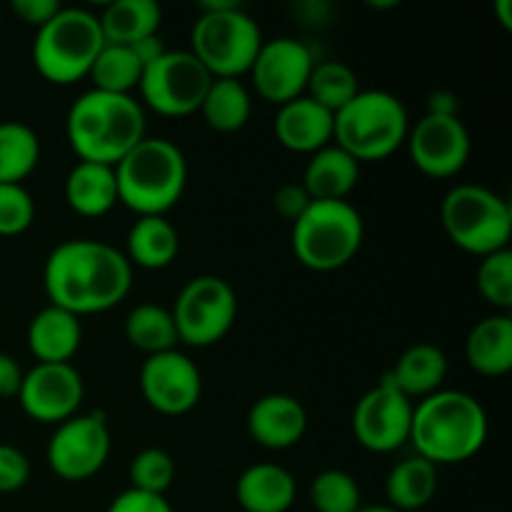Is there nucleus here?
I'll return each instance as SVG.
<instances>
[{
  "instance_id": "1a4fd4ad",
  "label": "nucleus",
  "mask_w": 512,
  "mask_h": 512,
  "mask_svg": "<svg viewBox=\"0 0 512 512\" xmlns=\"http://www.w3.org/2000/svg\"><path fill=\"white\" fill-rule=\"evenodd\" d=\"M445 235L470 255L485 258L510 248L512 210L508 200L485 185H455L440 205Z\"/></svg>"
},
{
  "instance_id": "a878e982",
  "label": "nucleus",
  "mask_w": 512,
  "mask_h": 512,
  "mask_svg": "<svg viewBox=\"0 0 512 512\" xmlns=\"http://www.w3.org/2000/svg\"><path fill=\"white\" fill-rule=\"evenodd\" d=\"M180 250L178 230L173 228L165 215H148L138 218L128 230L125 240V258L130 265L145 270H163L175 263Z\"/></svg>"
},
{
  "instance_id": "7ed1b4c3",
  "label": "nucleus",
  "mask_w": 512,
  "mask_h": 512,
  "mask_svg": "<svg viewBox=\"0 0 512 512\" xmlns=\"http://www.w3.org/2000/svg\"><path fill=\"white\" fill-rule=\"evenodd\" d=\"M65 135L80 163L115 168L145 138V108L135 95L90 88L70 105Z\"/></svg>"
},
{
  "instance_id": "b1692460",
  "label": "nucleus",
  "mask_w": 512,
  "mask_h": 512,
  "mask_svg": "<svg viewBox=\"0 0 512 512\" xmlns=\"http://www.w3.org/2000/svg\"><path fill=\"white\" fill-rule=\"evenodd\" d=\"M65 203L83 218H103L118 205L115 170L110 165L78 163L65 178Z\"/></svg>"
},
{
  "instance_id": "4be33fe9",
  "label": "nucleus",
  "mask_w": 512,
  "mask_h": 512,
  "mask_svg": "<svg viewBox=\"0 0 512 512\" xmlns=\"http://www.w3.org/2000/svg\"><path fill=\"white\" fill-rule=\"evenodd\" d=\"M465 360L475 373L500 378L512 370V318L495 313L478 320L465 338Z\"/></svg>"
},
{
  "instance_id": "2f4dec72",
  "label": "nucleus",
  "mask_w": 512,
  "mask_h": 512,
  "mask_svg": "<svg viewBox=\"0 0 512 512\" xmlns=\"http://www.w3.org/2000/svg\"><path fill=\"white\" fill-rule=\"evenodd\" d=\"M145 65L135 55L130 45H110L105 43L103 50L95 58L93 70L88 78H93L95 90L115 95H133L143 78Z\"/></svg>"
},
{
  "instance_id": "412c9836",
  "label": "nucleus",
  "mask_w": 512,
  "mask_h": 512,
  "mask_svg": "<svg viewBox=\"0 0 512 512\" xmlns=\"http://www.w3.org/2000/svg\"><path fill=\"white\" fill-rule=\"evenodd\" d=\"M83 343L78 315L48 305L28 325V348L38 363H70Z\"/></svg>"
},
{
  "instance_id": "c756f323",
  "label": "nucleus",
  "mask_w": 512,
  "mask_h": 512,
  "mask_svg": "<svg viewBox=\"0 0 512 512\" xmlns=\"http://www.w3.org/2000/svg\"><path fill=\"white\" fill-rule=\"evenodd\" d=\"M125 340L145 355L168 353L178 348V330H175L173 313L163 305L143 303L133 308L125 318Z\"/></svg>"
},
{
  "instance_id": "a211bd4d",
  "label": "nucleus",
  "mask_w": 512,
  "mask_h": 512,
  "mask_svg": "<svg viewBox=\"0 0 512 512\" xmlns=\"http://www.w3.org/2000/svg\"><path fill=\"white\" fill-rule=\"evenodd\" d=\"M245 425L260 448L288 450L303 440L308 430V413L293 395L270 393L250 405Z\"/></svg>"
},
{
  "instance_id": "dca6fc26",
  "label": "nucleus",
  "mask_w": 512,
  "mask_h": 512,
  "mask_svg": "<svg viewBox=\"0 0 512 512\" xmlns=\"http://www.w3.org/2000/svg\"><path fill=\"white\" fill-rule=\"evenodd\" d=\"M140 393L160 415H185L200 403L203 378L193 360L178 348L148 355L140 368Z\"/></svg>"
},
{
  "instance_id": "7c9ffc66",
  "label": "nucleus",
  "mask_w": 512,
  "mask_h": 512,
  "mask_svg": "<svg viewBox=\"0 0 512 512\" xmlns=\"http://www.w3.org/2000/svg\"><path fill=\"white\" fill-rule=\"evenodd\" d=\"M40 138L30 125L20 120L0 123V183H18L38 168Z\"/></svg>"
},
{
  "instance_id": "72a5a7b5",
  "label": "nucleus",
  "mask_w": 512,
  "mask_h": 512,
  "mask_svg": "<svg viewBox=\"0 0 512 512\" xmlns=\"http://www.w3.org/2000/svg\"><path fill=\"white\" fill-rule=\"evenodd\" d=\"M310 505L315 512H358L363 508V493L353 475L330 468L315 475L310 485Z\"/></svg>"
},
{
  "instance_id": "f8f14e48",
  "label": "nucleus",
  "mask_w": 512,
  "mask_h": 512,
  "mask_svg": "<svg viewBox=\"0 0 512 512\" xmlns=\"http://www.w3.org/2000/svg\"><path fill=\"white\" fill-rule=\"evenodd\" d=\"M110 448H113V440H110L105 415L85 413L55 425L45 458L60 480L83 483L103 470L110 458Z\"/></svg>"
},
{
  "instance_id": "c03bdc74",
  "label": "nucleus",
  "mask_w": 512,
  "mask_h": 512,
  "mask_svg": "<svg viewBox=\"0 0 512 512\" xmlns=\"http://www.w3.org/2000/svg\"><path fill=\"white\" fill-rule=\"evenodd\" d=\"M130 48L135 50V55H138L140 63H143V65L155 63V60H158L160 55H163L165 50H168L163 45V40H160V35H150V38H143V40H140V43L130 45Z\"/></svg>"
},
{
  "instance_id": "f257e3e1",
  "label": "nucleus",
  "mask_w": 512,
  "mask_h": 512,
  "mask_svg": "<svg viewBox=\"0 0 512 512\" xmlns=\"http://www.w3.org/2000/svg\"><path fill=\"white\" fill-rule=\"evenodd\" d=\"M50 305L73 315H95L115 308L133 288V265L123 250L103 240L75 238L55 245L43 268Z\"/></svg>"
},
{
  "instance_id": "ea45409f",
  "label": "nucleus",
  "mask_w": 512,
  "mask_h": 512,
  "mask_svg": "<svg viewBox=\"0 0 512 512\" xmlns=\"http://www.w3.org/2000/svg\"><path fill=\"white\" fill-rule=\"evenodd\" d=\"M313 198L308 195V190L303 188L300 183H288V185H280L278 193H275L273 205H275V213L280 215L283 220H288L290 225L310 208Z\"/></svg>"
},
{
  "instance_id": "a19ab883",
  "label": "nucleus",
  "mask_w": 512,
  "mask_h": 512,
  "mask_svg": "<svg viewBox=\"0 0 512 512\" xmlns=\"http://www.w3.org/2000/svg\"><path fill=\"white\" fill-rule=\"evenodd\" d=\"M63 5L58 0H13L10 10L20 18V23L25 25H33L35 30L43 28L45 23L55 18L60 13Z\"/></svg>"
},
{
  "instance_id": "f704fd0d",
  "label": "nucleus",
  "mask_w": 512,
  "mask_h": 512,
  "mask_svg": "<svg viewBox=\"0 0 512 512\" xmlns=\"http://www.w3.org/2000/svg\"><path fill=\"white\" fill-rule=\"evenodd\" d=\"M475 283L485 303L508 313L512 308V250L505 248L480 258Z\"/></svg>"
},
{
  "instance_id": "5701e85b",
  "label": "nucleus",
  "mask_w": 512,
  "mask_h": 512,
  "mask_svg": "<svg viewBox=\"0 0 512 512\" xmlns=\"http://www.w3.org/2000/svg\"><path fill=\"white\" fill-rule=\"evenodd\" d=\"M360 180V163L340 145L330 143L310 155L303 170V188L313 200H345Z\"/></svg>"
},
{
  "instance_id": "e433bc0d",
  "label": "nucleus",
  "mask_w": 512,
  "mask_h": 512,
  "mask_svg": "<svg viewBox=\"0 0 512 512\" xmlns=\"http://www.w3.org/2000/svg\"><path fill=\"white\" fill-rule=\"evenodd\" d=\"M35 220V200L23 185L0 183V235L13 238L25 233Z\"/></svg>"
},
{
  "instance_id": "9d476101",
  "label": "nucleus",
  "mask_w": 512,
  "mask_h": 512,
  "mask_svg": "<svg viewBox=\"0 0 512 512\" xmlns=\"http://www.w3.org/2000/svg\"><path fill=\"white\" fill-rule=\"evenodd\" d=\"M170 313L180 343L190 348H210L233 330L238 318V295L228 280L218 275H198L180 288Z\"/></svg>"
},
{
  "instance_id": "79ce46f5",
  "label": "nucleus",
  "mask_w": 512,
  "mask_h": 512,
  "mask_svg": "<svg viewBox=\"0 0 512 512\" xmlns=\"http://www.w3.org/2000/svg\"><path fill=\"white\" fill-rule=\"evenodd\" d=\"M20 383H23L20 365L8 353H0V398H18Z\"/></svg>"
},
{
  "instance_id": "cd10ccee",
  "label": "nucleus",
  "mask_w": 512,
  "mask_h": 512,
  "mask_svg": "<svg viewBox=\"0 0 512 512\" xmlns=\"http://www.w3.org/2000/svg\"><path fill=\"white\" fill-rule=\"evenodd\" d=\"M438 493V468L423 458H408L393 465L385 478V498L398 512L423 510Z\"/></svg>"
},
{
  "instance_id": "4c0bfd02",
  "label": "nucleus",
  "mask_w": 512,
  "mask_h": 512,
  "mask_svg": "<svg viewBox=\"0 0 512 512\" xmlns=\"http://www.w3.org/2000/svg\"><path fill=\"white\" fill-rule=\"evenodd\" d=\"M30 480V460L20 448L0 443V493H15Z\"/></svg>"
},
{
  "instance_id": "4468645a",
  "label": "nucleus",
  "mask_w": 512,
  "mask_h": 512,
  "mask_svg": "<svg viewBox=\"0 0 512 512\" xmlns=\"http://www.w3.org/2000/svg\"><path fill=\"white\" fill-rule=\"evenodd\" d=\"M85 385L73 363H35L23 373L18 403L30 420L60 425L78 415Z\"/></svg>"
},
{
  "instance_id": "37998d69",
  "label": "nucleus",
  "mask_w": 512,
  "mask_h": 512,
  "mask_svg": "<svg viewBox=\"0 0 512 512\" xmlns=\"http://www.w3.org/2000/svg\"><path fill=\"white\" fill-rule=\"evenodd\" d=\"M460 110L458 98L450 90H435L425 100V115H440V118H455Z\"/></svg>"
},
{
  "instance_id": "bb28decb",
  "label": "nucleus",
  "mask_w": 512,
  "mask_h": 512,
  "mask_svg": "<svg viewBox=\"0 0 512 512\" xmlns=\"http://www.w3.org/2000/svg\"><path fill=\"white\" fill-rule=\"evenodd\" d=\"M100 33L110 45H135L158 35L163 10L155 0H115L98 15Z\"/></svg>"
},
{
  "instance_id": "c9c22d12",
  "label": "nucleus",
  "mask_w": 512,
  "mask_h": 512,
  "mask_svg": "<svg viewBox=\"0 0 512 512\" xmlns=\"http://www.w3.org/2000/svg\"><path fill=\"white\" fill-rule=\"evenodd\" d=\"M175 480V463L163 448H145L130 463V488L165 495Z\"/></svg>"
},
{
  "instance_id": "49530a36",
  "label": "nucleus",
  "mask_w": 512,
  "mask_h": 512,
  "mask_svg": "<svg viewBox=\"0 0 512 512\" xmlns=\"http://www.w3.org/2000/svg\"><path fill=\"white\" fill-rule=\"evenodd\" d=\"M358 512H398V510H393L390 505H373V508H360Z\"/></svg>"
},
{
  "instance_id": "f03ea898",
  "label": "nucleus",
  "mask_w": 512,
  "mask_h": 512,
  "mask_svg": "<svg viewBox=\"0 0 512 512\" xmlns=\"http://www.w3.org/2000/svg\"><path fill=\"white\" fill-rule=\"evenodd\" d=\"M488 440V413L475 395L438 390L418 400L410 423L415 455L428 463L458 465L475 458Z\"/></svg>"
},
{
  "instance_id": "c85d7f7f",
  "label": "nucleus",
  "mask_w": 512,
  "mask_h": 512,
  "mask_svg": "<svg viewBox=\"0 0 512 512\" xmlns=\"http://www.w3.org/2000/svg\"><path fill=\"white\" fill-rule=\"evenodd\" d=\"M198 113L203 115L208 128L218 130V133H238L248 125L250 113H253V98L240 80L213 78Z\"/></svg>"
},
{
  "instance_id": "393cba45",
  "label": "nucleus",
  "mask_w": 512,
  "mask_h": 512,
  "mask_svg": "<svg viewBox=\"0 0 512 512\" xmlns=\"http://www.w3.org/2000/svg\"><path fill=\"white\" fill-rule=\"evenodd\" d=\"M445 375H448V358L443 350L438 345L418 343L400 355L388 378L405 398L423 400L443 390Z\"/></svg>"
},
{
  "instance_id": "9b49d317",
  "label": "nucleus",
  "mask_w": 512,
  "mask_h": 512,
  "mask_svg": "<svg viewBox=\"0 0 512 512\" xmlns=\"http://www.w3.org/2000/svg\"><path fill=\"white\" fill-rule=\"evenodd\" d=\"M213 75L190 50H165L155 63L145 65L138 93L140 105L165 118L198 113Z\"/></svg>"
},
{
  "instance_id": "aec40b11",
  "label": "nucleus",
  "mask_w": 512,
  "mask_h": 512,
  "mask_svg": "<svg viewBox=\"0 0 512 512\" xmlns=\"http://www.w3.org/2000/svg\"><path fill=\"white\" fill-rule=\"evenodd\" d=\"M235 498L245 512H288L298 498V483L283 465L255 463L240 473Z\"/></svg>"
},
{
  "instance_id": "6ab92c4d",
  "label": "nucleus",
  "mask_w": 512,
  "mask_h": 512,
  "mask_svg": "<svg viewBox=\"0 0 512 512\" xmlns=\"http://www.w3.org/2000/svg\"><path fill=\"white\" fill-rule=\"evenodd\" d=\"M275 138L293 153L313 155L333 143L335 115L310 100L308 95L280 105L275 115Z\"/></svg>"
},
{
  "instance_id": "473e14b6",
  "label": "nucleus",
  "mask_w": 512,
  "mask_h": 512,
  "mask_svg": "<svg viewBox=\"0 0 512 512\" xmlns=\"http://www.w3.org/2000/svg\"><path fill=\"white\" fill-rule=\"evenodd\" d=\"M360 93L358 75L350 65L340 63V60H323V63L313 65V73L308 78V88L305 95L323 105L330 113L343 110L355 95Z\"/></svg>"
},
{
  "instance_id": "0eeeda50",
  "label": "nucleus",
  "mask_w": 512,
  "mask_h": 512,
  "mask_svg": "<svg viewBox=\"0 0 512 512\" xmlns=\"http://www.w3.org/2000/svg\"><path fill=\"white\" fill-rule=\"evenodd\" d=\"M103 45L98 15L85 8H60L35 33L33 65L48 83L73 85L88 78Z\"/></svg>"
},
{
  "instance_id": "20e7f679",
  "label": "nucleus",
  "mask_w": 512,
  "mask_h": 512,
  "mask_svg": "<svg viewBox=\"0 0 512 512\" xmlns=\"http://www.w3.org/2000/svg\"><path fill=\"white\" fill-rule=\"evenodd\" d=\"M113 170L118 203L138 218L173 210L188 185V160L178 145L165 138L145 135Z\"/></svg>"
},
{
  "instance_id": "f3484780",
  "label": "nucleus",
  "mask_w": 512,
  "mask_h": 512,
  "mask_svg": "<svg viewBox=\"0 0 512 512\" xmlns=\"http://www.w3.org/2000/svg\"><path fill=\"white\" fill-rule=\"evenodd\" d=\"M313 53L305 43L293 38L263 40L250 75L253 88L265 103L285 105L305 95L308 78L313 73Z\"/></svg>"
},
{
  "instance_id": "ddd939ff",
  "label": "nucleus",
  "mask_w": 512,
  "mask_h": 512,
  "mask_svg": "<svg viewBox=\"0 0 512 512\" xmlns=\"http://www.w3.org/2000/svg\"><path fill=\"white\" fill-rule=\"evenodd\" d=\"M415 403L405 398L385 375L358 400L353 410V435L370 453H393L410 440Z\"/></svg>"
},
{
  "instance_id": "39448f33",
  "label": "nucleus",
  "mask_w": 512,
  "mask_h": 512,
  "mask_svg": "<svg viewBox=\"0 0 512 512\" xmlns=\"http://www.w3.org/2000/svg\"><path fill=\"white\" fill-rule=\"evenodd\" d=\"M263 33L253 15L235 0H205L190 33V53L213 78H233L250 73Z\"/></svg>"
},
{
  "instance_id": "58836bf2",
  "label": "nucleus",
  "mask_w": 512,
  "mask_h": 512,
  "mask_svg": "<svg viewBox=\"0 0 512 512\" xmlns=\"http://www.w3.org/2000/svg\"><path fill=\"white\" fill-rule=\"evenodd\" d=\"M105 512H175L165 495L143 493V490L128 488L108 505Z\"/></svg>"
},
{
  "instance_id": "423d86ee",
  "label": "nucleus",
  "mask_w": 512,
  "mask_h": 512,
  "mask_svg": "<svg viewBox=\"0 0 512 512\" xmlns=\"http://www.w3.org/2000/svg\"><path fill=\"white\" fill-rule=\"evenodd\" d=\"M410 120L403 100L388 90H360L335 113L333 143L358 163L385 160L408 140Z\"/></svg>"
},
{
  "instance_id": "6e6552de",
  "label": "nucleus",
  "mask_w": 512,
  "mask_h": 512,
  "mask_svg": "<svg viewBox=\"0 0 512 512\" xmlns=\"http://www.w3.org/2000/svg\"><path fill=\"white\" fill-rule=\"evenodd\" d=\"M365 225L348 200H313L293 223V253L308 270L333 273L358 255Z\"/></svg>"
},
{
  "instance_id": "a18cd8bd",
  "label": "nucleus",
  "mask_w": 512,
  "mask_h": 512,
  "mask_svg": "<svg viewBox=\"0 0 512 512\" xmlns=\"http://www.w3.org/2000/svg\"><path fill=\"white\" fill-rule=\"evenodd\" d=\"M495 13H498L500 25H503L505 30H512V3L510 0H498V3H495Z\"/></svg>"
},
{
  "instance_id": "2eb2a0df",
  "label": "nucleus",
  "mask_w": 512,
  "mask_h": 512,
  "mask_svg": "<svg viewBox=\"0 0 512 512\" xmlns=\"http://www.w3.org/2000/svg\"><path fill=\"white\" fill-rule=\"evenodd\" d=\"M408 153L415 168L435 180L455 178L470 160V133L460 115L440 118V115H423L415 125H410Z\"/></svg>"
}]
</instances>
